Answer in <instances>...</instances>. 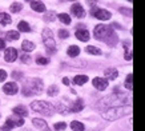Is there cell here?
Listing matches in <instances>:
<instances>
[{
    "mask_svg": "<svg viewBox=\"0 0 145 131\" xmlns=\"http://www.w3.org/2000/svg\"><path fill=\"white\" fill-rule=\"evenodd\" d=\"M44 90V83L43 80L39 78H31L25 80V83L23 84L22 92L24 96H33L37 95Z\"/></svg>",
    "mask_w": 145,
    "mask_h": 131,
    "instance_id": "6da1fadb",
    "label": "cell"
},
{
    "mask_svg": "<svg viewBox=\"0 0 145 131\" xmlns=\"http://www.w3.org/2000/svg\"><path fill=\"white\" fill-rule=\"evenodd\" d=\"M125 102H127V98L123 95H120V94H112V95L106 96L104 99H101V101L97 102V106L96 109L97 110H103L104 111L110 107H117V106H124L125 105Z\"/></svg>",
    "mask_w": 145,
    "mask_h": 131,
    "instance_id": "7a4b0ae2",
    "label": "cell"
},
{
    "mask_svg": "<svg viewBox=\"0 0 145 131\" xmlns=\"http://www.w3.org/2000/svg\"><path fill=\"white\" fill-rule=\"evenodd\" d=\"M131 111V107H125V106H117V107H110V109L103 111V118L105 120H109V122H113V120H117V119L123 118L124 115Z\"/></svg>",
    "mask_w": 145,
    "mask_h": 131,
    "instance_id": "3957f363",
    "label": "cell"
},
{
    "mask_svg": "<svg viewBox=\"0 0 145 131\" xmlns=\"http://www.w3.org/2000/svg\"><path fill=\"white\" fill-rule=\"evenodd\" d=\"M31 109L35 112L44 114V115H52L55 112V106L47 101H33L31 103Z\"/></svg>",
    "mask_w": 145,
    "mask_h": 131,
    "instance_id": "277c9868",
    "label": "cell"
},
{
    "mask_svg": "<svg viewBox=\"0 0 145 131\" xmlns=\"http://www.w3.org/2000/svg\"><path fill=\"white\" fill-rule=\"evenodd\" d=\"M41 38L44 42V46L47 48L48 54H55L56 52V42L53 39V32L49 28H44L41 32Z\"/></svg>",
    "mask_w": 145,
    "mask_h": 131,
    "instance_id": "5b68a950",
    "label": "cell"
},
{
    "mask_svg": "<svg viewBox=\"0 0 145 131\" xmlns=\"http://www.w3.org/2000/svg\"><path fill=\"white\" fill-rule=\"evenodd\" d=\"M113 30H110V27L108 26H104V24H97L95 27V30H93V36H95V39L97 40H104L106 39V36L109 35L110 32Z\"/></svg>",
    "mask_w": 145,
    "mask_h": 131,
    "instance_id": "8992f818",
    "label": "cell"
},
{
    "mask_svg": "<svg viewBox=\"0 0 145 131\" xmlns=\"http://www.w3.org/2000/svg\"><path fill=\"white\" fill-rule=\"evenodd\" d=\"M91 13H92V16H95L96 19H99V20H109L110 19V12L109 11H106V9L104 8H97V7H95V8L91 9Z\"/></svg>",
    "mask_w": 145,
    "mask_h": 131,
    "instance_id": "52a82bcc",
    "label": "cell"
},
{
    "mask_svg": "<svg viewBox=\"0 0 145 131\" xmlns=\"http://www.w3.org/2000/svg\"><path fill=\"white\" fill-rule=\"evenodd\" d=\"M92 84H93V87L96 88V90H99V91H104V90L108 88V80L105 78H100V76L93 78Z\"/></svg>",
    "mask_w": 145,
    "mask_h": 131,
    "instance_id": "ba28073f",
    "label": "cell"
},
{
    "mask_svg": "<svg viewBox=\"0 0 145 131\" xmlns=\"http://www.w3.org/2000/svg\"><path fill=\"white\" fill-rule=\"evenodd\" d=\"M18 51H16V48H13V47H9L5 50V52H4V59L7 63H12V62H15L16 59H18Z\"/></svg>",
    "mask_w": 145,
    "mask_h": 131,
    "instance_id": "9c48e42d",
    "label": "cell"
},
{
    "mask_svg": "<svg viewBox=\"0 0 145 131\" xmlns=\"http://www.w3.org/2000/svg\"><path fill=\"white\" fill-rule=\"evenodd\" d=\"M71 11H72V15L76 16L79 19H83L85 18V9L83 8V5L79 4V3H75V4L71 7Z\"/></svg>",
    "mask_w": 145,
    "mask_h": 131,
    "instance_id": "30bf717a",
    "label": "cell"
},
{
    "mask_svg": "<svg viewBox=\"0 0 145 131\" xmlns=\"http://www.w3.org/2000/svg\"><path fill=\"white\" fill-rule=\"evenodd\" d=\"M3 91L7 94V95H15L16 92L19 91V86L15 82H8L3 86Z\"/></svg>",
    "mask_w": 145,
    "mask_h": 131,
    "instance_id": "8fae6325",
    "label": "cell"
},
{
    "mask_svg": "<svg viewBox=\"0 0 145 131\" xmlns=\"http://www.w3.org/2000/svg\"><path fill=\"white\" fill-rule=\"evenodd\" d=\"M13 114L16 115V116H19V118H24V116H27L28 115V110H27L25 106H16V107H13Z\"/></svg>",
    "mask_w": 145,
    "mask_h": 131,
    "instance_id": "7c38bea8",
    "label": "cell"
},
{
    "mask_svg": "<svg viewBox=\"0 0 145 131\" xmlns=\"http://www.w3.org/2000/svg\"><path fill=\"white\" fill-rule=\"evenodd\" d=\"M104 75H105L106 80H114V79H117V76H119V71L116 70V68H106L104 71Z\"/></svg>",
    "mask_w": 145,
    "mask_h": 131,
    "instance_id": "4fadbf2b",
    "label": "cell"
},
{
    "mask_svg": "<svg viewBox=\"0 0 145 131\" xmlns=\"http://www.w3.org/2000/svg\"><path fill=\"white\" fill-rule=\"evenodd\" d=\"M75 36L80 40V42H88L89 40L88 30H77L76 31V34H75Z\"/></svg>",
    "mask_w": 145,
    "mask_h": 131,
    "instance_id": "5bb4252c",
    "label": "cell"
},
{
    "mask_svg": "<svg viewBox=\"0 0 145 131\" xmlns=\"http://www.w3.org/2000/svg\"><path fill=\"white\" fill-rule=\"evenodd\" d=\"M31 8L35 11V12H45V5L44 3H41V1H31Z\"/></svg>",
    "mask_w": 145,
    "mask_h": 131,
    "instance_id": "9a60e30c",
    "label": "cell"
},
{
    "mask_svg": "<svg viewBox=\"0 0 145 131\" xmlns=\"http://www.w3.org/2000/svg\"><path fill=\"white\" fill-rule=\"evenodd\" d=\"M117 40H119L117 35H116V34H114L113 31H112V32H110L109 35L106 36V39L104 40V42H105V43L108 44V46H110V47H113V46H116V44H117Z\"/></svg>",
    "mask_w": 145,
    "mask_h": 131,
    "instance_id": "2e32d148",
    "label": "cell"
},
{
    "mask_svg": "<svg viewBox=\"0 0 145 131\" xmlns=\"http://www.w3.org/2000/svg\"><path fill=\"white\" fill-rule=\"evenodd\" d=\"M83 109H84V102H83V99L79 98V99H76V102L72 105V107H71L69 110L72 112H80Z\"/></svg>",
    "mask_w": 145,
    "mask_h": 131,
    "instance_id": "e0dca14e",
    "label": "cell"
},
{
    "mask_svg": "<svg viewBox=\"0 0 145 131\" xmlns=\"http://www.w3.org/2000/svg\"><path fill=\"white\" fill-rule=\"evenodd\" d=\"M12 23V19L7 12H0V24L1 26H8Z\"/></svg>",
    "mask_w": 145,
    "mask_h": 131,
    "instance_id": "ac0fdd59",
    "label": "cell"
},
{
    "mask_svg": "<svg viewBox=\"0 0 145 131\" xmlns=\"http://www.w3.org/2000/svg\"><path fill=\"white\" fill-rule=\"evenodd\" d=\"M22 50L23 51H25V52H31V51L35 50V43H32V42H29V40H23Z\"/></svg>",
    "mask_w": 145,
    "mask_h": 131,
    "instance_id": "d6986e66",
    "label": "cell"
},
{
    "mask_svg": "<svg viewBox=\"0 0 145 131\" xmlns=\"http://www.w3.org/2000/svg\"><path fill=\"white\" fill-rule=\"evenodd\" d=\"M32 124L37 128H43V130H47V122L44 119H40V118H33L32 119Z\"/></svg>",
    "mask_w": 145,
    "mask_h": 131,
    "instance_id": "ffe728a7",
    "label": "cell"
},
{
    "mask_svg": "<svg viewBox=\"0 0 145 131\" xmlns=\"http://www.w3.org/2000/svg\"><path fill=\"white\" fill-rule=\"evenodd\" d=\"M88 82V76L87 75H76L73 78V83L77 84V86H83Z\"/></svg>",
    "mask_w": 145,
    "mask_h": 131,
    "instance_id": "44dd1931",
    "label": "cell"
},
{
    "mask_svg": "<svg viewBox=\"0 0 145 131\" xmlns=\"http://www.w3.org/2000/svg\"><path fill=\"white\" fill-rule=\"evenodd\" d=\"M67 54H68V56H71V58L79 56L80 48L77 47V46H69V47H68V50H67Z\"/></svg>",
    "mask_w": 145,
    "mask_h": 131,
    "instance_id": "7402d4cb",
    "label": "cell"
},
{
    "mask_svg": "<svg viewBox=\"0 0 145 131\" xmlns=\"http://www.w3.org/2000/svg\"><path fill=\"white\" fill-rule=\"evenodd\" d=\"M5 38H7V40H11V42H13V40H19V38H20V32L19 31H8L7 34H5Z\"/></svg>",
    "mask_w": 145,
    "mask_h": 131,
    "instance_id": "603a6c76",
    "label": "cell"
},
{
    "mask_svg": "<svg viewBox=\"0 0 145 131\" xmlns=\"http://www.w3.org/2000/svg\"><path fill=\"white\" fill-rule=\"evenodd\" d=\"M71 128H72V131H84L85 130L84 124L81 122H79V120H72V122H71Z\"/></svg>",
    "mask_w": 145,
    "mask_h": 131,
    "instance_id": "cb8c5ba5",
    "label": "cell"
},
{
    "mask_svg": "<svg viewBox=\"0 0 145 131\" xmlns=\"http://www.w3.org/2000/svg\"><path fill=\"white\" fill-rule=\"evenodd\" d=\"M55 111H57V112L63 114V115H67V114L71 112L69 107H67L65 105H61V103H57V106L55 107Z\"/></svg>",
    "mask_w": 145,
    "mask_h": 131,
    "instance_id": "d4e9b609",
    "label": "cell"
},
{
    "mask_svg": "<svg viewBox=\"0 0 145 131\" xmlns=\"http://www.w3.org/2000/svg\"><path fill=\"white\" fill-rule=\"evenodd\" d=\"M18 30H19V32H29V31H31V27H29V24L27 22L22 20V22H19V24H18Z\"/></svg>",
    "mask_w": 145,
    "mask_h": 131,
    "instance_id": "484cf974",
    "label": "cell"
},
{
    "mask_svg": "<svg viewBox=\"0 0 145 131\" xmlns=\"http://www.w3.org/2000/svg\"><path fill=\"white\" fill-rule=\"evenodd\" d=\"M13 127H16L15 126V123L12 122V119L11 118H8L7 120H5V123L1 126V131H11V130H13Z\"/></svg>",
    "mask_w": 145,
    "mask_h": 131,
    "instance_id": "4316f807",
    "label": "cell"
},
{
    "mask_svg": "<svg viewBox=\"0 0 145 131\" xmlns=\"http://www.w3.org/2000/svg\"><path fill=\"white\" fill-rule=\"evenodd\" d=\"M57 18H59L60 22L64 23V24H67V26L71 24V22H72V20H71V16L68 15V13H59V15H57Z\"/></svg>",
    "mask_w": 145,
    "mask_h": 131,
    "instance_id": "83f0119b",
    "label": "cell"
},
{
    "mask_svg": "<svg viewBox=\"0 0 145 131\" xmlns=\"http://www.w3.org/2000/svg\"><path fill=\"white\" fill-rule=\"evenodd\" d=\"M132 79H133V75H132V74H128V75H127V78H125V83H124L125 88H128L129 91H132V90H133Z\"/></svg>",
    "mask_w": 145,
    "mask_h": 131,
    "instance_id": "f1b7e54d",
    "label": "cell"
},
{
    "mask_svg": "<svg viewBox=\"0 0 145 131\" xmlns=\"http://www.w3.org/2000/svg\"><path fill=\"white\" fill-rule=\"evenodd\" d=\"M85 51L88 54H91V55H101V54H103L100 48L95 47V46H88V47L85 48Z\"/></svg>",
    "mask_w": 145,
    "mask_h": 131,
    "instance_id": "f546056e",
    "label": "cell"
},
{
    "mask_svg": "<svg viewBox=\"0 0 145 131\" xmlns=\"http://www.w3.org/2000/svg\"><path fill=\"white\" fill-rule=\"evenodd\" d=\"M23 8V4L22 3H12L11 4V7H9V9H11V12L16 13V12H20Z\"/></svg>",
    "mask_w": 145,
    "mask_h": 131,
    "instance_id": "4dcf8cb0",
    "label": "cell"
},
{
    "mask_svg": "<svg viewBox=\"0 0 145 131\" xmlns=\"http://www.w3.org/2000/svg\"><path fill=\"white\" fill-rule=\"evenodd\" d=\"M48 95L49 96H56L57 94H59V87H57L56 84H52V86H49V88H48Z\"/></svg>",
    "mask_w": 145,
    "mask_h": 131,
    "instance_id": "1f68e13d",
    "label": "cell"
},
{
    "mask_svg": "<svg viewBox=\"0 0 145 131\" xmlns=\"http://www.w3.org/2000/svg\"><path fill=\"white\" fill-rule=\"evenodd\" d=\"M55 18H56V13L53 12V11H49V12H47L44 15V20H45V22H53V20H55Z\"/></svg>",
    "mask_w": 145,
    "mask_h": 131,
    "instance_id": "d6a6232c",
    "label": "cell"
},
{
    "mask_svg": "<svg viewBox=\"0 0 145 131\" xmlns=\"http://www.w3.org/2000/svg\"><path fill=\"white\" fill-rule=\"evenodd\" d=\"M48 59L47 58H43V56H37L36 58V63L39 66H45V64H48Z\"/></svg>",
    "mask_w": 145,
    "mask_h": 131,
    "instance_id": "836d02e7",
    "label": "cell"
},
{
    "mask_svg": "<svg viewBox=\"0 0 145 131\" xmlns=\"http://www.w3.org/2000/svg\"><path fill=\"white\" fill-rule=\"evenodd\" d=\"M67 128V123L65 122H59L55 124V130L57 131H64Z\"/></svg>",
    "mask_w": 145,
    "mask_h": 131,
    "instance_id": "e575fe53",
    "label": "cell"
},
{
    "mask_svg": "<svg viewBox=\"0 0 145 131\" xmlns=\"http://www.w3.org/2000/svg\"><path fill=\"white\" fill-rule=\"evenodd\" d=\"M59 38H60V39H67V38H69V31L68 30H60L59 31Z\"/></svg>",
    "mask_w": 145,
    "mask_h": 131,
    "instance_id": "d590c367",
    "label": "cell"
},
{
    "mask_svg": "<svg viewBox=\"0 0 145 131\" xmlns=\"http://www.w3.org/2000/svg\"><path fill=\"white\" fill-rule=\"evenodd\" d=\"M20 59H22L23 63H29V62H31V56H29L28 54H24V55H22V58H20Z\"/></svg>",
    "mask_w": 145,
    "mask_h": 131,
    "instance_id": "8d00e7d4",
    "label": "cell"
},
{
    "mask_svg": "<svg viewBox=\"0 0 145 131\" xmlns=\"http://www.w3.org/2000/svg\"><path fill=\"white\" fill-rule=\"evenodd\" d=\"M5 79H7V71L0 70V82H4Z\"/></svg>",
    "mask_w": 145,
    "mask_h": 131,
    "instance_id": "74e56055",
    "label": "cell"
},
{
    "mask_svg": "<svg viewBox=\"0 0 145 131\" xmlns=\"http://www.w3.org/2000/svg\"><path fill=\"white\" fill-rule=\"evenodd\" d=\"M12 76L15 79H22L23 78V74H22V72H19V71H13V72H12Z\"/></svg>",
    "mask_w": 145,
    "mask_h": 131,
    "instance_id": "f35d334b",
    "label": "cell"
},
{
    "mask_svg": "<svg viewBox=\"0 0 145 131\" xmlns=\"http://www.w3.org/2000/svg\"><path fill=\"white\" fill-rule=\"evenodd\" d=\"M124 56H125V59H127V60H131V59H132V52H131L129 50H127V52H125V55H124Z\"/></svg>",
    "mask_w": 145,
    "mask_h": 131,
    "instance_id": "ab89813d",
    "label": "cell"
},
{
    "mask_svg": "<svg viewBox=\"0 0 145 131\" xmlns=\"http://www.w3.org/2000/svg\"><path fill=\"white\" fill-rule=\"evenodd\" d=\"M4 48H5V40L0 38V50H4Z\"/></svg>",
    "mask_w": 145,
    "mask_h": 131,
    "instance_id": "60d3db41",
    "label": "cell"
},
{
    "mask_svg": "<svg viewBox=\"0 0 145 131\" xmlns=\"http://www.w3.org/2000/svg\"><path fill=\"white\" fill-rule=\"evenodd\" d=\"M63 83L65 84V86H69V79H68V78H63Z\"/></svg>",
    "mask_w": 145,
    "mask_h": 131,
    "instance_id": "b9f144b4",
    "label": "cell"
},
{
    "mask_svg": "<svg viewBox=\"0 0 145 131\" xmlns=\"http://www.w3.org/2000/svg\"><path fill=\"white\" fill-rule=\"evenodd\" d=\"M45 131H49V130H45Z\"/></svg>",
    "mask_w": 145,
    "mask_h": 131,
    "instance_id": "7bdbcfd3",
    "label": "cell"
},
{
    "mask_svg": "<svg viewBox=\"0 0 145 131\" xmlns=\"http://www.w3.org/2000/svg\"><path fill=\"white\" fill-rule=\"evenodd\" d=\"M92 131H93V130H92Z\"/></svg>",
    "mask_w": 145,
    "mask_h": 131,
    "instance_id": "ee69618b",
    "label": "cell"
}]
</instances>
